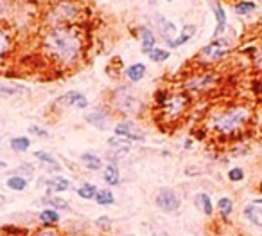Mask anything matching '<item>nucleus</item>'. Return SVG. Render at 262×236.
<instances>
[{
	"instance_id": "15",
	"label": "nucleus",
	"mask_w": 262,
	"mask_h": 236,
	"mask_svg": "<svg viewBox=\"0 0 262 236\" xmlns=\"http://www.w3.org/2000/svg\"><path fill=\"white\" fill-rule=\"evenodd\" d=\"M196 31H198V26H196V24H187L185 28L182 29V32H180V34H178L173 42H169L167 46H169L171 49H178V47L185 46L187 42L191 40V38L196 34Z\"/></svg>"
},
{
	"instance_id": "34",
	"label": "nucleus",
	"mask_w": 262,
	"mask_h": 236,
	"mask_svg": "<svg viewBox=\"0 0 262 236\" xmlns=\"http://www.w3.org/2000/svg\"><path fill=\"white\" fill-rule=\"evenodd\" d=\"M228 178H230L232 182H241L243 178H245V170L243 168H232L230 172H228Z\"/></svg>"
},
{
	"instance_id": "27",
	"label": "nucleus",
	"mask_w": 262,
	"mask_h": 236,
	"mask_svg": "<svg viewBox=\"0 0 262 236\" xmlns=\"http://www.w3.org/2000/svg\"><path fill=\"white\" fill-rule=\"evenodd\" d=\"M95 202H97L99 206H111L115 204V196H113V193H111L110 190H101L97 191V195H95Z\"/></svg>"
},
{
	"instance_id": "32",
	"label": "nucleus",
	"mask_w": 262,
	"mask_h": 236,
	"mask_svg": "<svg viewBox=\"0 0 262 236\" xmlns=\"http://www.w3.org/2000/svg\"><path fill=\"white\" fill-rule=\"evenodd\" d=\"M218 208L219 211L223 213V216H228V214H232V209H234V204H232V198H221L218 202Z\"/></svg>"
},
{
	"instance_id": "42",
	"label": "nucleus",
	"mask_w": 262,
	"mask_h": 236,
	"mask_svg": "<svg viewBox=\"0 0 262 236\" xmlns=\"http://www.w3.org/2000/svg\"><path fill=\"white\" fill-rule=\"evenodd\" d=\"M0 168H2V170H4V168H7V164H5L4 160H0Z\"/></svg>"
},
{
	"instance_id": "36",
	"label": "nucleus",
	"mask_w": 262,
	"mask_h": 236,
	"mask_svg": "<svg viewBox=\"0 0 262 236\" xmlns=\"http://www.w3.org/2000/svg\"><path fill=\"white\" fill-rule=\"evenodd\" d=\"M254 64H255V67H257L259 70H262V50H257V52H255Z\"/></svg>"
},
{
	"instance_id": "5",
	"label": "nucleus",
	"mask_w": 262,
	"mask_h": 236,
	"mask_svg": "<svg viewBox=\"0 0 262 236\" xmlns=\"http://www.w3.org/2000/svg\"><path fill=\"white\" fill-rule=\"evenodd\" d=\"M189 106H191V98L185 92L167 94V98L160 103V116L167 123H176L178 119L185 116Z\"/></svg>"
},
{
	"instance_id": "30",
	"label": "nucleus",
	"mask_w": 262,
	"mask_h": 236,
	"mask_svg": "<svg viewBox=\"0 0 262 236\" xmlns=\"http://www.w3.org/2000/svg\"><path fill=\"white\" fill-rule=\"evenodd\" d=\"M40 220L43 224H58L59 222V213L56 209H45L40 213Z\"/></svg>"
},
{
	"instance_id": "39",
	"label": "nucleus",
	"mask_w": 262,
	"mask_h": 236,
	"mask_svg": "<svg viewBox=\"0 0 262 236\" xmlns=\"http://www.w3.org/2000/svg\"><path fill=\"white\" fill-rule=\"evenodd\" d=\"M102 224H104V226H110V220H108V218H99L97 226H102Z\"/></svg>"
},
{
	"instance_id": "33",
	"label": "nucleus",
	"mask_w": 262,
	"mask_h": 236,
	"mask_svg": "<svg viewBox=\"0 0 262 236\" xmlns=\"http://www.w3.org/2000/svg\"><path fill=\"white\" fill-rule=\"evenodd\" d=\"M43 202H47L49 206H52V208L56 209H70V206H68V202H65L63 198H59V196H52V198H43Z\"/></svg>"
},
{
	"instance_id": "14",
	"label": "nucleus",
	"mask_w": 262,
	"mask_h": 236,
	"mask_svg": "<svg viewBox=\"0 0 262 236\" xmlns=\"http://www.w3.org/2000/svg\"><path fill=\"white\" fill-rule=\"evenodd\" d=\"M85 121L88 124H92V126H95L97 130H106L110 118H108V114L104 112V110L97 108V110H92V112L85 114Z\"/></svg>"
},
{
	"instance_id": "8",
	"label": "nucleus",
	"mask_w": 262,
	"mask_h": 236,
	"mask_svg": "<svg viewBox=\"0 0 262 236\" xmlns=\"http://www.w3.org/2000/svg\"><path fill=\"white\" fill-rule=\"evenodd\" d=\"M180 204H182V198H180V195H178L174 190H171V188H162V190L156 193V206H158L162 211H165V213L176 211V209L180 208Z\"/></svg>"
},
{
	"instance_id": "37",
	"label": "nucleus",
	"mask_w": 262,
	"mask_h": 236,
	"mask_svg": "<svg viewBox=\"0 0 262 236\" xmlns=\"http://www.w3.org/2000/svg\"><path fill=\"white\" fill-rule=\"evenodd\" d=\"M36 236H58V234H56L52 229H43V231H40Z\"/></svg>"
},
{
	"instance_id": "11",
	"label": "nucleus",
	"mask_w": 262,
	"mask_h": 236,
	"mask_svg": "<svg viewBox=\"0 0 262 236\" xmlns=\"http://www.w3.org/2000/svg\"><path fill=\"white\" fill-rule=\"evenodd\" d=\"M210 10L214 13V18H216V29L212 32V38H219L225 34V31L228 29V18H227V11L223 8L221 0H210Z\"/></svg>"
},
{
	"instance_id": "6",
	"label": "nucleus",
	"mask_w": 262,
	"mask_h": 236,
	"mask_svg": "<svg viewBox=\"0 0 262 236\" xmlns=\"http://www.w3.org/2000/svg\"><path fill=\"white\" fill-rule=\"evenodd\" d=\"M232 47H234V38L225 36V34L219 36V38H212V42L207 44V46H205L203 49L198 52L196 60L203 65L216 64V62L223 60L225 56L228 54V52H230Z\"/></svg>"
},
{
	"instance_id": "16",
	"label": "nucleus",
	"mask_w": 262,
	"mask_h": 236,
	"mask_svg": "<svg viewBox=\"0 0 262 236\" xmlns=\"http://www.w3.org/2000/svg\"><path fill=\"white\" fill-rule=\"evenodd\" d=\"M102 178H104V182H106L108 186H119L120 172L119 168H117V164H108V166H104V170H102Z\"/></svg>"
},
{
	"instance_id": "4",
	"label": "nucleus",
	"mask_w": 262,
	"mask_h": 236,
	"mask_svg": "<svg viewBox=\"0 0 262 236\" xmlns=\"http://www.w3.org/2000/svg\"><path fill=\"white\" fill-rule=\"evenodd\" d=\"M111 108L119 112L120 116H137L142 110V101L138 100L137 92L129 85H122L115 88L111 96Z\"/></svg>"
},
{
	"instance_id": "31",
	"label": "nucleus",
	"mask_w": 262,
	"mask_h": 236,
	"mask_svg": "<svg viewBox=\"0 0 262 236\" xmlns=\"http://www.w3.org/2000/svg\"><path fill=\"white\" fill-rule=\"evenodd\" d=\"M16 175H20V177H23V178H31L32 175H34V168H32V164H29V162L20 164L18 170H16Z\"/></svg>"
},
{
	"instance_id": "43",
	"label": "nucleus",
	"mask_w": 262,
	"mask_h": 236,
	"mask_svg": "<svg viewBox=\"0 0 262 236\" xmlns=\"http://www.w3.org/2000/svg\"><path fill=\"white\" fill-rule=\"evenodd\" d=\"M147 2H149V4H156V0H147Z\"/></svg>"
},
{
	"instance_id": "12",
	"label": "nucleus",
	"mask_w": 262,
	"mask_h": 236,
	"mask_svg": "<svg viewBox=\"0 0 262 236\" xmlns=\"http://www.w3.org/2000/svg\"><path fill=\"white\" fill-rule=\"evenodd\" d=\"M0 96L2 98H27L31 96V88L20 83H0Z\"/></svg>"
},
{
	"instance_id": "10",
	"label": "nucleus",
	"mask_w": 262,
	"mask_h": 236,
	"mask_svg": "<svg viewBox=\"0 0 262 236\" xmlns=\"http://www.w3.org/2000/svg\"><path fill=\"white\" fill-rule=\"evenodd\" d=\"M153 22H155L156 31H158V34H160L165 44H169V42H173L174 38H176V32H178L176 24L171 22L169 18H165L164 14H158V13L153 14Z\"/></svg>"
},
{
	"instance_id": "41",
	"label": "nucleus",
	"mask_w": 262,
	"mask_h": 236,
	"mask_svg": "<svg viewBox=\"0 0 262 236\" xmlns=\"http://www.w3.org/2000/svg\"><path fill=\"white\" fill-rule=\"evenodd\" d=\"M259 128H261V130H262V112L259 114Z\"/></svg>"
},
{
	"instance_id": "7",
	"label": "nucleus",
	"mask_w": 262,
	"mask_h": 236,
	"mask_svg": "<svg viewBox=\"0 0 262 236\" xmlns=\"http://www.w3.org/2000/svg\"><path fill=\"white\" fill-rule=\"evenodd\" d=\"M216 82H218V76L214 72H200L189 78V80L183 83V86H185L187 92H203L216 85Z\"/></svg>"
},
{
	"instance_id": "24",
	"label": "nucleus",
	"mask_w": 262,
	"mask_h": 236,
	"mask_svg": "<svg viewBox=\"0 0 262 236\" xmlns=\"http://www.w3.org/2000/svg\"><path fill=\"white\" fill-rule=\"evenodd\" d=\"M50 186V190L54 191H67L70 190V182L67 180L65 177H61V175H56V177L49 178V182H47Z\"/></svg>"
},
{
	"instance_id": "19",
	"label": "nucleus",
	"mask_w": 262,
	"mask_h": 236,
	"mask_svg": "<svg viewBox=\"0 0 262 236\" xmlns=\"http://www.w3.org/2000/svg\"><path fill=\"white\" fill-rule=\"evenodd\" d=\"M83 98H85V96L81 94V92L70 90V92H67V94H63L61 98L56 101V104H61V106H76Z\"/></svg>"
},
{
	"instance_id": "46",
	"label": "nucleus",
	"mask_w": 262,
	"mask_h": 236,
	"mask_svg": "<svg viewBox=\"0 0 262 236\" xmlns=\"http://www.w3.org/2000/svg\"><path fill=\"white\" fill-rule=\"evenodd\" d=\"M0 142H2V139H0Z\"/></svg>"
},
{
	"instance_id": "44",
	"label": "nucleus",
	"mask_w": 262,
	"mask_h": 236,
	"mask_svg": "<svg viewBox=\"0 0 262 236\" xmlns=\"http://www.w3.org/2000/svg\"><path fill=\"white\" fill-rule=\"evenodd\" d=\"M0 202H4V196H2V195H0Z\"/></svg>"
},
{
	"instance_id": "2",
	"label": "nucleus",
	"mask_w": 262,
	"mask_h": 236,
	"mask_svg": "<svg viewBox=\"0 0 262 236\" xmlns=\"http://www.w3.org/2000/svg\"><path fill=\"white\" fill-rule=\"evenodd\" d=\"M85 10L81 0H50L49 8L45 10L43 22L47 28L77 26Z\"/></svg>"
},
{
	"instance_id": "26",
	"label": "nucleus",
	"mask_w": 262,
	"mask_h": 236,
	"mask_svg": "<svg viewBox=\"0 0 262 236\" xmlns=\"http://www.w3.org/2000/svg\"><path fill=\"white\" fill-rule=\"evenodd\" d=\"M171 58L169 49H160V47H155V49L149 52V60L155 62V64H164Z\"/></svg>"
},
{
	"instance_id": "23",
	"label": "nucleus",
	"mask_w": 262,
	"mask_h": 236,
	"mask_svg": "<svg viewBox=\"0 0 262 236\" xmlns=\"http://www.w3.org/2000/svg\"><path fill=\"white\" fill-rule=\"evenodd\" d=\"M9 47H11V36H9L7 29L0 24V64H2V60L9 52Z\"/></svg>"
},
{
	"instance_id": "40",
	"label": "nucleus",
	"mask_w": 262,
	"mask_h": 236,
	"mask_svg": "<svg viewBox=\"0 0 262 236\" xmlns=\"http://www.w3.org/2000/svg\"><path fill=\"white\" fill-rule=\"evenodd\" d=\"M192 144H194V141H192V139H187L185 144H183V148H185V150H189V148H192Z\"/></svg>"
},
{
	"instance_id": "18",
	"label": "nucleus",
	"mask_w": 262,
	"mask_h": 236,
	"mask_svg": "<svg viewBox=\"0 0 262 236\" xmlns=\"http://www.w3.org/2000/svg\"><path fill=\"white\" fill-rule=\"evenodd\" d=\"M255 10H257V4H255L254 0H237L236 4H234V13L239 14V16H248Z\"/></svg>"
},
{
	"instance_id": "20",
	"label": "nucleus",
	"mask_w": 262,
	"mask_h": 236,
	"mask_svg": "<svg viewBox=\"0 0 262 236\" xmlns=\"http://www.w3.org/2000/svg\"><path fill=\"white\" fill-rule=\"evenodd\" d=\"M81 162L92 172H99L102 168V159L95 154H83L81 155Z\"/></svg>"
},
{
	"instance_id": "9",
	"label": "nucleus",
	"mask_w": 262,
	"mask_h": 236,
	"mask_svg": "<svg viewBox=\"0 0 262 236\" xmlns=\"http://www.w3.org/2000/svg\"><path fill=\"white\" fill-rule=\"evenodd\" d=\"M113 132H115V136L124 137L126 141L140 142L146 139V132H144L137 123H133V121H122V123H117L115 128H113Z\"/></svg>"
},
{
	"instance_id": "35",
	"label": "nucleus",
	"mask_w": 262,
	"mask_h": 236,
	"mask_svg": "<svg viewBox=\"0 0 262 236\" xmlns=\"http://www.w3.org/2000/svg\"><path fill=\"white\" fill-rule=\"evenodd\" d=\"M29 134L36 137H49V132H47L45 128L38 126V124H31V126H29Z\"/></svg>"
},
{
	"instance_id": "25",
	"label": "nucleus",
	"mask_w": 262,
	"mask_h": 236,
	"mask_svg": "<svg viewBox=\"0 0 262 236\" xmlns=\"http://www.w3.org/2000/svg\"><path fill=\"white\" fill-rule=\"evenodd\" d=\"M5 186L13 191H23L27 188V178L20 177V175H13L5 180Z\"/></svg>"
},
{
	"instance_id": "17",
	"label": "nucleus",
	"mask_w": 262,
	"mask_h": 236,
	"mask_svg": "<svg viewBox=\"0 0 262 236\" xmlns=\"http://www.w3.org/2000/svg\"><path fill=\"white\" fill-rule=\"evenodd\" d=\"M146 72H147V68L144 64H131L126 68V78H128V82L138 83L144 76H146Z\"/></svg>"
},
{
	"instance_id": "1",
	"label": "nucleus",
	"mask_w": 262,
	"mask_h": 236,
	"mask_svg": "<svg viewBox=\"0 0 262 236\" xmlns=\"http://www.w3.org/2000/svg\"><path fill=\"white\" fill-rule=\"evenodd\" d=\"M45 56L63 68L74 67L85 50V36L79 26L47 28L41 36Z\"/></svg>"
},
{
	"instance_id": "13",
	"label": "nucleus",
	"mask_w": 262,
	"mask_h": 236,
	"mask_svg": "<svg viewBox=\"0 0 262 236\" xmlns=\"http://www.w3.org/2000/svg\"><path fill=\"white\" fill-rule=\"evenodd\" d=\"M138 40H140V49H142V52L149 56V52L156 47V34L153 32V29L147 28V26H142Z\"/></svg>"
},
{
	"instance_id": "29",
	"label": "nucleus",
	"mask_w": 262,
	"mask_h": 236,
	"mask_svg": "<svg viewBox=\"0 0 262 236\" xmlns=\"http://www.w3.org/2000/svg\"><path fill=\"white\" fill-rule=\"evenodd\" d=\"M97 188L93 186V184H83V186L77 190V195L81 196V198H85V200H92V198H95V195H97Z\"/></svg>"
},
{
	"instance_id": "22",
	"label": "nucleus",
	"mask_w": 262,
	"mask_h": 236,
	"mask_svg": "<svg viewBox=\"0 0 262 236\" xmlns=\"http://www.w3.org/2000/svg\"><path fill=\"white\" fill-rule=\"evenodd\" d=\"M34 157L40 162H43V164H47L50 170H54V172H61V166H59V162L56 159H54L52 155L50 154H47V152H43V150H38V152H34Z\"/></svg>"
},
{
	"instance_id": "3",
	"label": "nucleus",
	"mask_w": 262,
	"mask_h": 236,
	"mask_svg": "<svg viewBox=\"0 0 262 236\" xmlns=\"http://www.w3.org/2000/svg\"><path fill=\"white\" fill-rule=\"evenodd\" d=\"M252 116H254V112L248 104H234L230 108H225L223 112H219L212 119V128L214 132L221 134V136H237L248 126V123L252 121Z\"/></svg>"
},
{
	"instance_id": "38",
	"label": "nucleus",
	"mask_w": 262,
	"mask_h": 236,
	"mask_svg": "<svg viewBox=\"0 0 262 236\" xmlns=\"http://www.w3.org/2000/svg\"><path fill=\"white\" fill-rule=\"evenodd\" d=\"M86 106H88V100H86V98H83V100L76 104V108H86Z\"/></svg>"
},
{
	"instance_id": "45",
	"label": "nucleus",
	"mask_w": 262,
	"mask_h": 236,
	"mask_svg": "<svg viewBox=\"0 0 262 236\" xmlns=\"http://www.w3.org/2000/svg\"><path fill=\"white\" fill-rule=\"evenodd\" d=\"M165 2H174V0H165Z\"/></svg>"
},
{
	"instance_id": "21",
	"label": "nucleus",
	"mask_w": 262,
	"mask_h": 236,
	"mask_svg": "<svg viewBox=\"0 0 262 236\" xmlns=\"http://www.w3.org/2000/svg\"><path fill=\"white\" fill-rule=\"evenodd\" d=\"M9 146H11V150L16 152V154H23V152H27L29 148H31V139L29 137H13L11 141H9Z\"/></svg>"
},
{
	"instance_id": "28",
	"label": "nucleus",
	"mask_w": 262,
	"mask_h": 236,
	"mask_svg": "<svg viewBox=\"0 0 262 236\" xmlns=\"http://www.w3.org/2000/svg\"><path fill=\"white\" fill-rule=\"evenodd\" d=\"M196 200H198V204L201 206V209H203V213L207 214V216H210V214L214 213L212 200H210V196L207 195V193H200V195L196 196Z\"/></svg>"
}]
</instances>
